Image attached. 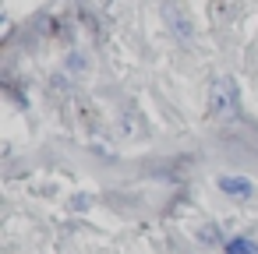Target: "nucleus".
Segmentation results:
<instances>
[{"instance_id": "nucleus-1", "label": "nucleus", "mask_w": 258, "mask_h": 254, "mask_svg": "<svg viewBox=\"0 0 258 254\" xmlns=\"http://www.w3.org/2000/svg\"><path fill=\"white\" fill-rule=\"evenodd\" d=\"M212 124H233L240 117V89L230 74H219L209 89V106H205Z\"/></svg>"}, {"instance_id": "nucleus-2", "label": "nucleus", "mask_w": 258, "mask_h": 254, "mask_svg": "<svg viewBox=\"0 0 258 254\" xmlns=\"http://www.w3.org/2000/svg\"><path fill=\"white\" fill-rule=\"evenodd\" d=\"M163 18H166L173 39H177L180 46H191V43H195V25H191V18L173 4V0H170V4H163Z\"/></svg>"}, {"instance_id": "nucleus-3", "label": "nucleus", "mask_w": 258, "mask_h": 254, "mask_svg": "<svg viewBox=\"0 0 258 254\" xmlns=\"http://www.w3.org/2000/svg\"><path fill=\"white\" fill-rule=\"evenodd\" d=\"M216 187L230 198V201H251L254 198V184L240 173H219L216 177Z\"/></svg>"}, {"instance_id": "nucleus-4", "label": "nucleus", "mask_w": 258, "mask_h": 254, "mask_svg": "<svg viewBox=\"0 0 258 254\" xmlns=\"http://www.w3.org/2000/svg\"><path fill=\"white\" fill-rule=\"evenodd\" d=\"M223 250L226 254H258V240H251V236H230V240H223Z\"/></svg>"}, {"instance_id": "nucleus-5", "label": "nucleus", "mask_w": 258, "mask_h": 254, "mask_svg": "<svg viewBox=\"0 0 258 254\" xmlns=\"http://www.w3.org/2000/svg\"><path fill=\"white\" fill-rule=\"evenodd\" d=\"M68 71H75V74H78V71H85V60H82L78 53H71V57H68Z\"/></svg>"}]
</instances>
